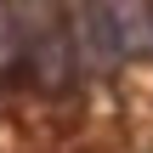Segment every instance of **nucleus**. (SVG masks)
Wrapping results in <instances>:
<instances>
[{"instance_id": "f257e3e1", "label": "nucleus", "mask_w": 153, "mask_h": 153, "mask_svg": "<svg viewBox=\"0 0 153 153\" xmlns=\"http://www.w3.org/2000/svg\"><path fill=\"white\" fill-rule=\"evenodd\" d=\"M23 51H28L40 85H62L68 68H74V51H79L74 45V23H62L51 0H28L23 6Z\"/></svg>"}]
</instances>
